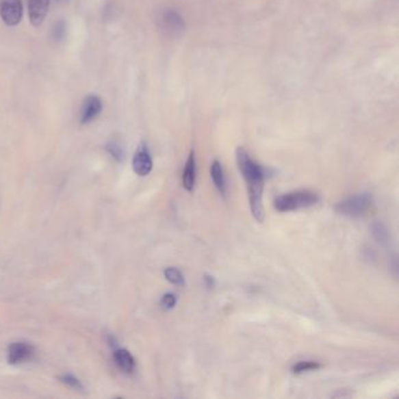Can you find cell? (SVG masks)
I'll list each match as a JSON object with an SVG mask.
<instances>
[{
  "mask_svg": "<svg viewBox=\"0 0 399 399\" xmlns=\"http://www.w3.org/2000/svg\"><path fill=\"white\" fill-rule=\"evenodd\" d=\"M235 156H237L239 171L242 172V177L246 181L252 214L257 222H262L265 219L262 194H263V179H265L266 171L260 164L250 158V155L244 148H238Z\"/></svg>",
  "mask_w": 399,
  "mask_h": 399,
  "instance_id": "1",
  "label": "cell"
},
{
  "mask_svg": "<svg viewBox=\"0 0 399 399\" xmlns=\"http://www.w3.org/2000/svg\"><path fill=\"white\" fill-rule=\"evenodd\" d=\"M319 194L309 190H301L275 198L274 207L279 212L301 210L318 204Z\"/></svg>",
  "mask_w": 399,
  "mask_h": 399,
  "instance_id": "2",
  "label": "cell"
},
{
  "mask_svg": "<svg viewBox=\"0 0 399 399\" xmlns=\"http://www.w3.org/2000/svg\"><path fill=\"white\" fill-rule=\"evenodd\" d=\"M374 210V199L369 194H359L344 199L335 206L337 214L346 217L359 218L370 214Z\"/></svg>",
  "mask_w": 399,
  "mask_h": 399,
  "instance_id": "3",
  "label": "cell"
},
{
  "mask_svg": "<svg viewBox=\"0 0 399 399\" xmlns=\"http://www.w3.org/2000/svg\"><path fill=\"white\" fill-rule=\"evenodd\" d=\"M159 26L166 34L177 36L184 32L185 21L177 11L171 10V8H166L159 16Z\"/></svg>",
  "mask_w": 399,
  "mask_h": 399,
  "instance_id": "4",
  "label": "cell"
},
{
  "mask_svg": "<svg viewBox=\"0 0 399 399\" xmlns=\"http://www.w3.org/2000/svg\"><path fill=\"white\" fill-rule=\"evenodd\" d=\"M0 16L5 24L16 26L23 18L21 0H1L0 1Z\"/></svg>",
  "mask_w": 399,
  "mask_h": 399,
  "instance_id": "5",
  "label": "cell"
},
{
  "mask_svg": "<svg viewBox=\"0 0 399 399\" xmlns=\"http://www.w3.org/2000/svg\"><path fill=\"white\" fill-rule=\"evenodd\" d=\"M133 168L136 175L141 177L148 176L153 170V158L150 156L149 149L144 143L140 144L133 155Z\"/></svg>",
  "mask_w": 399,
  "mask_h": 399,
  "instance_id": "6",
  "label": "cell"
},
{
  "mask_svg": "<svg viewBox=\"0 0 399 399\" xmlns=\"http://www.w3.org/2000/svg\"><path fill=\"white\" fill-rule=\"evenodd\" d=\"M34 349L31 344L25 342L12 343L8 347V361L12 365H18L32 359Z\"/></svg>",
  "mask_w": 399,
  "mask_h": 399,
  "instance_id": "7",
  "label": "cell"
},
{
  "mask_svg": "<svg viewBox=\"0 0 399 399\" xmlns=\"http://www.w3.org/2000/svg\"><path fill=\"white\" fill-rule=\"evenodd\" d=\"M102 112V101L96 95H89L81 107V123L88 125L94 121Z\"/></svg>",
  "mask_w": 399,
  "mask_h": 399,
  "instance_id": "8",
  "label": "cell"
},
{
  "mask_svg": "<svg viewBox=\"0 0 399 399\" xmlns=\"http://www.w3.org/2000/svg\"><path fill=\"white\" fill-rule=\"evenodd\" d=\"M49 8V0H29V21L33 26L39 27L44 23Z\"/></svg>",
  "mask_w": 399,
  "mask_h": 399,
  "instance_id": "9",
  "label": "cell"
},
{
  "mask_svg": "<svg viewBox=\"0 0 399 399\" xmlns=\"http://www.w3.org/2000/svg\"><path fill=\"white\" fill-rule=\"evenodd\" d=\"M183 186L186 191H194V184H196V156L194 151L190 153L189 158L186 161L185 168L183 171Z\"/></svg>",
  "mask_w": 399,
  "mask_h": 399,
  "instance_id": "10",
  "label": "cell"
},
{
  "mask_svg": "<svg viewBox=\"0 0 399 399\" xmlns=\"http://www.w3.org/2000/svg\"><path fill=\"white\" fill-rule=\"evenodd\" d=\"M114 359H115L117 367L120 368L125 374H131L135 370L136 363H135V359L130 354L129 350L118 348L114 352Z\"/></svg>",
  "mask_w": 399,
  "mask_h": 399,
  "instance_id": "11",
  "label": "cell"
},
{
  "mask_svg": "<svg viewBox=\"0 0 399 399\" xmlns=\"http://www.w3.org/2000/svg\"><path fill=\"white\" fill-rule=\"evenodd\" d=\"M211 177H212V181H214V186L217 188L220 194L226 196L227 189H226L225 176H224V170H222L220 162L214 161L211 164Z\"/></svg>",
  "mask_w": 399,
  "mask_h": 399,
  "instance_id": "12",
  "label": "cell"
},
{
  "mask_svg": "<svg viewBox=\"0 0 399 399\" xmlns=\"http://www.w3.org/2000/svg\"><path fill=\"white\" fill-rule=\"evenodd\" d=\"M371 233L379 244H387L389 242L387 229L381 222H375L371 225Z\"/></svg>",
  "mask_w": 399,
  "mask_h": 399,
  "instance_id": "13",
  "label": "cell"
},
{
  "mask_svg": "<svg viewBox=\"0 0 399 399\" xmlns=\"http://www.w3.org/2000/svg\"><path fill=\"white\" fill-rule=\"evenodd\" d=\"M322 367L319 362H314V361H303L298 362L293 365L292 371L293 374L300 375V374H305V372H309V371L319 370L320 368Z\"/></svg>",
  "mask_w": 399,
  "mask_h": 399,
  "instance_id": "14",
  "label": "cell"
},
{
  "mask_svg": "<svg viewBox=\"0 0 399 399\" xmlns=\"http://www.w3.org/2000/svg\"><path fill=\"white\" fill-rule=\"evenodd\" d=\"M164 275H166V280L172 283V285H176V286H184L185 285L184 275L181 274V270L175 268V267H168L164 270Z\"/></svg>",
  "mask_w": 399,
  "mask_h": 399,
  "instance_id": "15",
  "label": "cell"
},
{
  "mask_svg": "<svg viewBox=\"0 0 399 399\" xmlns=\"http://www.w3.org/2000/svg\"><path fill=\"white\" fill-rule=\"evenodd\" d=\"M107 150L117 162H122L125 159V149L120 142L115 141V140L109 142L107 144Z\"/></svg>",
  "mask_w": 399,
  "mask_h": 399,
  "instance_id": "16",
  "label": "cell"
},
{
  "mask_svg": "<svg viewBox=\"0 0 399 399\" xmlns=\"http://www.w3.org/2000/svg\"><path fill=\"white\" fill-rule=\"evenodd\" d=\"M66 27L65 21H57L55 23V25L53 26L52 29V39L54 41H59L64 40L66 36Z\"/></svg>",
  "mask_w": 399,
  "mask_h": 399,
  "instance_id": "17",
  "label": "cell"
},
{
  "mask_svg": "<svg viewBox=\"0 0 399 399\" xmlns=\"http://www.w3.org/2000/svg\"><path fill=\"white\" fill-rule=\"evenodd\" d=\"M61 383L65 384L67 387H72L74 390H83V385L81 383V381L73 375H62L60 376Z\"/></svg>",
  "mask_w": 399,
  "mask_h": 399,
  "instance_id": "18",
  "label": "cell"
},
{
  "mask_svg": "<svg viewBox=\"0 0 399 399\" xmlns=\"http://www.w3.org/2000/svg\"><path fill=\"white\" fill-rule=\"evenodd\" d=\"M176 303H177V298L172 293H168V294L163 295V298L161 300L162 307L164 309H166V311H170V309L175 308Z\"/></svg>",
  "mask_w": 399,
  "mask_h": 399,
  "instance_id": "19",
  "label": "cell"
},
{
  "mask_svg": "<svg viewBox=\"0 0 399 399\" xmlns=\"http://www.w3.org/2000/svg\"><path fill=\"white\" fill-rule=\"evenodd\" d=\"M205 281H206V285H207V287H214V279L211 278V276H205Z\"/></svg>",
  "mask_w": 399,
  "mask_h": 399,
  "instance_id": "20",
  "label": "cell"
},
{
  "mask_svg": "<svg viewBox=\"0 0 399 399\" xmlns=\"http://www.w3.org/2000/svg\"><path fill=\"white\" fill-rule=\"evenodd\" d=\"M54 1H57V3H64V1H67V0H54Z\"/></svg>",
  "mask_w": 399,
  "mask_h": 399,
  "instance_id": "21",
  "label": "cell"
}]
</instances>
